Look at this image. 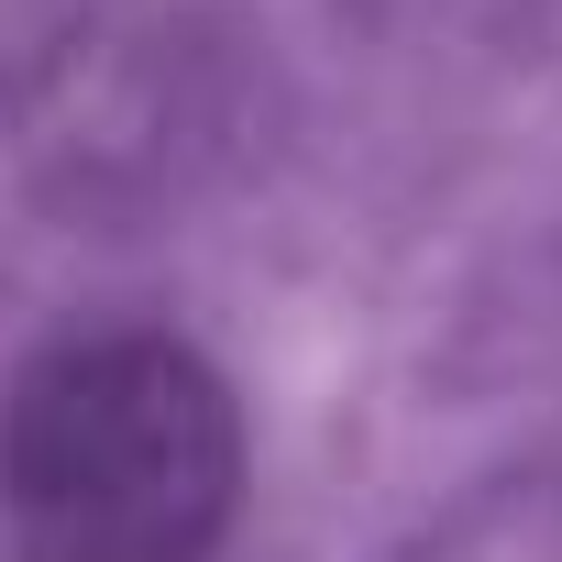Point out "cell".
I'll use <instances>...</instances> for the list:
<instances>
[{
    "label": "cell",
    "instance_id": "cell-1",
    "mask_svg": "<svg viewBox=\"0 0 562 562\" xmlns=\"http://www.w3.org/2000/svg\"><path fill=\"white\" fill-rule=\"evenodd\" d=\"M243 496V419L166 331L56 342L0 408V507L23 562H210Z\"/></svg>",
    "mask_w": 562,
    "mask_h": 562
}]
</instances>
